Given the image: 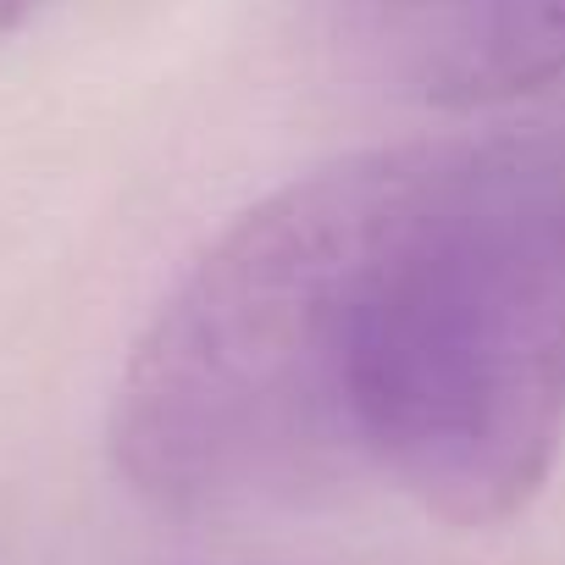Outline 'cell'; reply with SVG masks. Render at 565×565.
Instances as JSON below:
<instances>
[{"label": "cell", "instance_id": "obj_2", "mask_svg": "<svg viewBox=\"0 0 565 565\" xmlns=\"http://www.w3.org/2000/svg\"><path fill=\"white\" fill-rule=\"evenodd\" d=\"M361 62L438 111H499L565 84V0H344Z\"/></svg>", "mask_w": 565, "mask_h": 565}, {"label": "cell", "instance_id": "obj_1", "mask_svg": "<svg viewBox=\"0 0 565 565\" xmlns=\"http://www.w3.org/2000/svg\"><path fill=\"white\" fill-rule=\"evenodd\" d=\"M565 438V122L311 167L233 216L134 339L117 477L167 515L388 482L521 515Z\"/></svg>", "mask_w": 565, "mask_h": 565}, {"label": "cell", "instance_id": "obj_3", "mask_svg": "<svg viewBox=\"0 0 565 565\" xmlns=\"http://www.w3.org/2000/svg\"><path fill=\"white\" fill-rule=\"evenodd\" d=\"M45 7V0H0V40H7V34H18L34 12Z\"/></svg>", "mask_w": 565, "mask_h": 565}]
</instances>
